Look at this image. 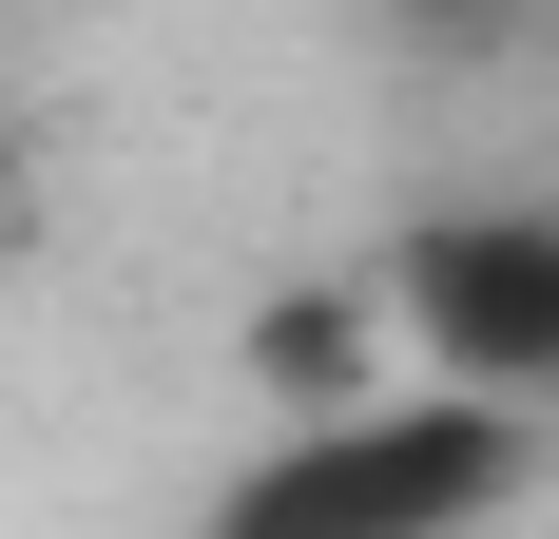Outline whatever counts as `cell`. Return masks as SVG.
Here are the masks:
<instances>
[{
  "mask_svg": "<svg viewBox=\"0 0 559 539\" xmlns=\"http://www.w3.org/2000/svg\"><path fill=\"white\" fill-rule=\"evenodd\" d=\"M540 482V405H483V385H367V405H309L213 482L193 539H483Z\"/></svg>",
  "mask_w": 559,
  "mask_h": 539,
  "instance_id": "obj_1",
  "label": "cell"
},
{
  "mask_svg": "<svg viewBox=\"0 0 559 539\" xmlns=\"http://www.w3.org/2000/svg\"><path fill=\"white\" fill-rule=\"evenodd\" d=\"M251 385H271V424H309V405H367V385H386V270H329V289H289V309L251 327Z\"/></svg>",
  "mask_w": 559,
  "mask_h": 539,
  "instance_id": "obj_3",
  "label": "cell"
},
{
  "mask_svg": "<svg viewBox=\"0 0 559 539\" xmlns=\"http://www.w3.org/2000/svg\"><path fill=\"white\" fill-rule=\"evenodd\" d=\"M386 327L425 347V385L483 405H559V213L540 193H463L386 251Z\"/></svg>",
  "mask_w": 559,
  "mask_h": 539,
  "instance_id": "obj_2",
  "label": "cell"
},
{
  "mask_svg": "<svg viewBox=\"0 0 559 539\" xmlns=\"http://www.w3.org/2000/svg\"><path fill=\"white\" fill-rule=\"evenodd\" d=\"M483 20H521V0H405V39H483Z\"/></svg>",
  "mask_w": 559,
  "mask_h": 539,
  "instance_id": "obj_4",
  "label": "cell"
}]
</instances>
